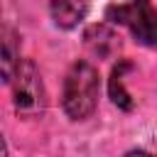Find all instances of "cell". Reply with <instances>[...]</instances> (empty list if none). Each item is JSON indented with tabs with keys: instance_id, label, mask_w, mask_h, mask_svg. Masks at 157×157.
I'll return each mask as SVG.
<instances>
[{
	"instance_id": "cell-5",
	"label": "cell",
	"mask_w": 157,
	"mask_h": 157,
	"mask_svg": "<svg viewBox=\"0 0 157 157\" xmlns=\"http://www.w3.org/2000/svg\"><path fill=\"white\" fill-rule=\"evenodd\" d=\"M49 15L59 29H74L78 27L88 15V0H52Z\"/></svg>"
},
{
	"instance_id": "cell-3",
	"label": "cell",
	"mask_w": 157,
	"mask_h": 157,
	"mask_svg": "<svg viewBox=\"0 0 157 157\" xmlns=\"http://www.w3.org/2000/svg\"><path fill=\"white\" fill-rule=\"evenodd\" d=\"M12 103L17 115L22 118H39L47 108V93H44V83L42 76L34 66L32 59H22L12 81Z\"/></svg>"
},
{
	"instance_id": "cell-1",
	"label": "cell",
	"mask_w": 157,
	"mask_h": 157,
	"mask_svg": "<svg viewBox=\"0 0 157 157\" xmlns=\"http://www.w3.org/2000/svg\"><path fill=\"white\" fill-rule=\"evenodd\" d=\"M98 71L88 61H76L64 81V93H61V108L71 120H86L93 115L98 105Z\"/></svg>"
},
{
	"instance_id": "cell-2",
	"label": "cell",
	"mask_w": 157,
	"mask_h": 157,
	"mask_svg": "<svg viewBox=\"0 0 157 157\" xmlns=\"http://www.w3.org/2000/svg\"><path fill=\"white\" fill-rule=\"evenodd\" d=\"M105 17L108 22L130 29V34L140 44L157 47V10L150 0H128L120 5H110L105 10Z\"/></svg>"
},
{
	"instance_id": "cell-4",
	"label": "cell",
	"mask_w": 157,
	"mask_h": 157,
	"mask_svg": "<svg viewBox=\"0 0 157 157\" xmlns=\"http://www.w3.org/2000/svg\"><path fill=\"white\" fill-rule=\"evenodd\" d=\"M83 44L86 49L98 56V59H110L113 54H118L120 49V37L115 34V29H110L108 25H93L83 32Z\"/></svg>"
},
{
	"instance_id": "cell-6",
	"label": "cell",
	"mask_w": 157,
	"mask_h": 157,
	"mask_svg": "<svg viewBox=\"0 0 157 157\" xmlns=\"http://www.w3.org/2000/svg\"><path fill=\"white\" fill-rule=\"evenodd\" d=\"M130 69H132V64L125 61V59H120L118 66H113V71H110V81H108L110 101H113L118 108H123V110H132V108H135V101L130 98V93L125 91V83H123V74L130 71Z\"/></svg>"
},
{
	"instance_id": "cell-7",
	"label": "cell",
	"mask_w": 157,
	"mask_h": 157,
	"mask_svg": "<svg viewBox=\"0 0 157 157\" xmlns=\"http://www.w3.org/2000/svg\"><path fill=\"white\" fill-rule=\"evenodd\" d=\"M20 37L10 29L2 27V81L10 83L17 66H20Z\"/></svg>"
},
{
	"instance_id": "cell-8",
	"label": "cell",
	"mask_w": 157,
	"mask_h": 157,
	"mask_svg": "<svg viewBox=\"0 0 157 157\" xmlns=\"http://www.w3.org/2000/svg\"><path fill=\"white\" fill-rule=\"evenodd\" d=\"M125 157H152V155L145 150H130V152H125Z\"/></svg>"
}]
</instances>
